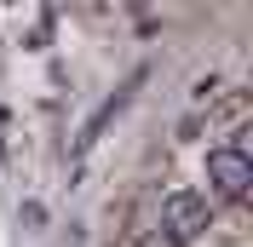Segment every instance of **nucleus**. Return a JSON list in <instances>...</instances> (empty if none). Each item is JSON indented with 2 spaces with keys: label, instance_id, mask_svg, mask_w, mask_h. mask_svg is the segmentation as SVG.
I'll return each mask as SVG.
<instances>
[{
  "label": "nucleus",
  "instance_id": "obj_1",
  "mask_svg": "<svg viewBox=\"0 0 253 247\" xmlns=\"http://www.w3.org/2000/svg\"><path fill=\"white\" fill-rule=\"evenodd\" d=\"M156 224L173 236L178 247H184V242H196V236H207L213 207H207L202 190H167V196H161V218H156Z\"/></svg>",
  "mask_w": 253,
  "mask_h": 247
},
{
  "label": "nucleus",
  "instance_id": "obj_2",
  "mask_svg": "<svg viewBox=\"0 0 253 247\" xmlns=\"http://www.w3.org/2000/svg\"><path fill=\"white\" fill-rule=\"evenodd\" d=\"M207 190L219 201H230V207H242V196L253 190V161L242 150H230V144L207 150Z\"/></svg>",
  "mask_w": 253,
  "mask_h": 247
},
{
  "label": "nucleus",
  "instance_id": "obj_3",
  "mask_svg": "<svg viewBox=\"0 0 253 247\" xmlns=\"http://www.w3.org/2000/svg\"><path fill=\"white\" fill-rule=\"evenodd\" d=\"M132 247H178V242H173L167 230H161V224H144V230L132 236Z\"/></svg>",
  "mask_w": 253,
  "mask_h": 247
},
{
  "label": "nucleus",
  "instance_id": "obj_4",
  "mask_svg": "<svg viewBox=\"0 0 253 247\" xmlns=\"http://www.w3.org/2000/svg\"><path fill=\"white\" fill-rule=\"evenodd\" d=\"M17 218H23V230H41V224H46V207H41V201H23Z\"/></svg>",
  "mask_w": 253,
  "mask_h": 247
}]
</instances>
